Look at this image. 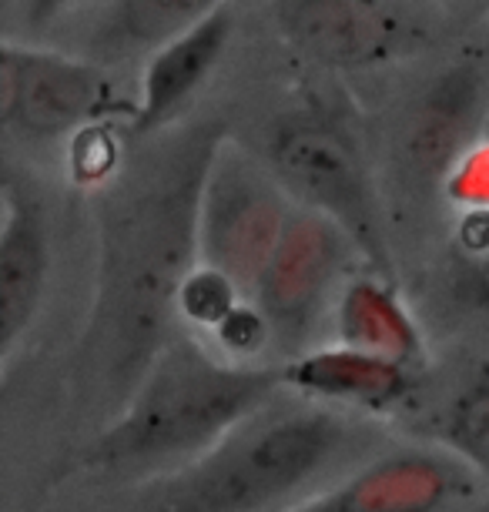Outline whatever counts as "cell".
<instances>
[{
	"mask_svg": "<svg viewBox=\"0 0 489 512\" xmlns=\"http://www.w3.org/2000/svg\"><path fill=\"white\" fill-rule=\"evenodd\" d=\"M215 335L222 338L232 352H255L258 345H265L268 338H272L268 335L262 312H258V308H248V305H238L235 312L215 328Z\"/></svg>",
	"mask_w": 489,
	"mask_h": 512,
	"instance_id": "obj_19",
	"label": "cell"
},
{
	"mask_svg": "<svg viewBox=\"0 0 489 512\" xmlns=\"http://www.w3.org/2000/svg\"><path fill=\"white\" fill-rule=\"evenodd\" d=\"M282 369V385L305 395V402L349 405L362 412H386L412 392L409 365L362 352L352 345L312 349L292 355Z\"/></svg>",
	"mask_w": 489,
	"mask_h": 512,
	"instance_id": "obj_12",
	"label": "cell"
},
{
	"mask_svg": "<svg viewBox=\"0 0 489 512\" xmlns=\"http://www.w3.org/2000/svg\"><path fill=\"white\" fill-rule=\"evenodd\" d=\"M292 198L265 158L218 141L198 191L195 251L201 268L222 275L242 298H255L278 241L292 221Z\"/></svg>",
	"mask_w": 489,
	"mask_h": 512,
	"instance_id": "obj_4",
	"label": "cell"
},
{
	"mask_svg": "<svg viewBox=\"0 0 489 512\" xmlns=\"http://www.w3.org/2000/svg\"><path fill=\"white\" fill-rule=\"evenodd\" d=\"M446 191L449 198L466 208H489V138L463 154V161L456 164L446 181Z\"/></svg>",
	"mask_w": 489,
	"mask_h": 512,
	"instance_id": "obj_18",
	"label": "cell"
},
{
	"mask_svg": "<svg viewBox=\"0 0 489 512\" xmlns=\"http://www.w3.org/2000/svg\"><path fill=\"white\" fill-rule=\"evenodd\" d=\"M168 164L145 171V185L124 188L114 201L118 215H111L104 228V282L94 328H101V342L108 332L118 338V352L134 369L148 359L155 362L151 342L165 322L161 315L191 275L188 258L191 248H198L195 221L205 171L188 181L181 164L175 181L161 185L168 178Z\"/></svg>",
	"mask_w": 489,
	"mask_h": 512,
	"instance_id": "obj_3",
	"label": "cell"
},
{
	"mask_svg": "<svg viewBox=\"0 0 489 512\" xmlns=\"http://www.w3.org/2000/svg\"><path fill=\"white\" fill-rule=\"evenodd\" d=\"M339 335L342 345L376 352L382 359L409 365L423 355V338L406 312L396 288L382 278H356L339 298Z\"/></svg>",
	"mask_w": 489,
	"mask_h": 512,
	"instance_id": "obj_14",
	"label": "cell"
},
{
	"mask_svg": "<svg viewBox=\"0 0 489 512\" xmlns=\"http://www.w3.org/2000/svg\"><path fill=\"white\" fill-rule=\"evenodd\" d=\"M265 164L302 211L339 225L362 258L389 272L376 185L345 131L319 114H289L268 131Z\"/></svg>",
	"mask_w": 489,
	"mask_h": 512,
	"instance_id": "obj_5",
	"label": "cell"
},
{
	"mask_svg": "<svg viewBox=\"0 0 489 512\" xmlns=\"http://www.w3.org/2000/svg\"><path fill=\"white\" fill-rule=\"evenodd\" d=\"M466 482L463 459L406 449L369 462L339 486L285 512H439L459 489H466Z\"/></svg>",
	"mask_w": 489,
	"mask_h": 512,
	"instance_id": "obj_9",
	"label": "cell"
},
{
	"mask_svg": "<svg viewBox=\"0 0 489 512\" xmlns=\"http://www.w3.org/2000/svg\"><path fill=\"white\" fill-rule=\"evenodd\" d=\"M268 14L295 51L339 71L419 54L439 31V7L409 0H282Z\"/></svg>",
	"mask_w": 489,
	"mask_h": 512,
	"instance_id": "obj_7",
	"label": "cell"
},
{
	"mask_svg": "<svg viewBox=\"0 0 489 512\" xmlns=\"http://www.w3.org/2000/svg\"><path fill=\"white\" fill-rule=\"evenodd\" d=\"M128 101L98 64L44 47L0 44V121L24 138H61L134 121Z\"/></svg>",
	"mask_w": 489,
	"mask_h": 512,
	"instance_id": "obj_6",
	"label": "cell"
},
{
	"mask_svg": "<svg viewBox=\"0 0 489 512\" xmlns=\"http://www.w3.org/2000/svg\"><path fill=\"white\" fill-rule=\"evenodd\" d=\"M352 251L356 245L339 225L315 211H295L252 298L275 342L299 349Z\"/></svg>",
	"mask_w": 489,
	"mask_h": 512,
	"instance_id": "obj_8",
	"label": "cell"
},
{
	"mask_svg": "<svg viewBox=\"0 0 489 512\" xmlns=\"http://www.w3.org/2000/svg\"><path fill=\"white\" fill-rule=\"evenodd\" d=\"M285 392L282 369L222 362L201 345L181 342L155 355L118 419L84 449L81 462L98 472H181L212 452L228 432Z\"/></svg>",
	"mask_w": 489,
	"mask_h": 512,
	"instance_id": "obj_1",
	"label": "cell"
},
{
	"mask_svg": "<svg viewBox=\"0 0 489 512\" xmlns=\"http://www.w3.org/2000/svg\"><path fill=\"white\" fill-rule=\"evenodd\" d=\"M51 241L44 211L27 188L4 185V221H0V352L11 355L17 338L31 328L41 308Z\"/></svg>",
	"mask_w": 489,
	"mask_h": 512,
	"instance_id": "obj_11",
	"label": "cell"
},
{
	"mask_svg": "<svg viewBox=\"0 0 489 512\" xmlns=\"http://www.w3.org/2000/svg\"><path fill=\"white\" fill-rule=\"evenodd\" d=\"M215 0H114L101 7L94 21V47L108 57H128L161 47L188 34L198 21L215 11Z\"/></svg>",
	"mask_w": 489,
	"mask_h": 512,
	"instance_id": "obj_15",
	"label": "cell"
},
{
	"mask_svg": "<svg viewBox=\"0 0 489 512\" xmlns=\"http://www.w3.org/2000/svg\"><path fill=\"white\" fill-rule=\"evenodd\" d=\"M178 305L191 322L218 328L238 305H242V295H238L235 285L225 282L222 275H215L198 265L195 272L185 278V285H181Z\"/></svg>",
	"mask_w": 489,
	"mask_h": 512,
	"instance_id": "obj_17",
	"label": "cell"
},
{
	"mask_svg": "<svg viewBox=\"0 0 489 512\" xmlns=\"http://www.w3.org/2000/svg\"><path fill=\"white\" fill-rule=\"evenodd\" d=\"M235 17L232 7L218 4L205 21H198L188 34L161 47L155 57H148L145 77H141L138 114L131 121L134 134H148L161 128L222 61L228 37H232Z\"/></svg>",
	"mask_w": 489,
	"mask_h": 512,
	"instance_id": "obj_13",
	"label": "cell"
},
{
	"mask_svg": "<svg viewBox=\"0 0 489 512\" xmlns=\"http://www.w3.org/2000/svg\"><path fill=\"white\" fill-rule=\"evenodd\" d=\"M483 81L473 67H449L412 108L399 134V168L416 185L449 181L453 168L469 151L483 111Z\"/></svg>",
	"mask_w": 489,
	"mask_h": 512,
	"instance_id": "obj_10",
	"label": "cell"
},
{
	"mask_svg": "<svg viewBox=\"0 0 489 512\" xmlns=\"http://www.w3.org/2000/svg\"><path fill=\"white\" fill-rule=\"evenodd\" d=\"M446 439L463 462L489 472V385L479 382L453 402Z\"/></svg>",
	"mask_w": 489,
	"mask_h": 512,
	"instance_id": "obj_16",
	"label": "cell"
},
{
	"mask_svg": "<svg viewBox=\"0 0 489 512\" xmlns=\"http://www.w3.org/2000/svg\"><path fill=\"white\" fill-rule=\"evenodd\" d=\"M486 385H489V379H486Z\"/></svg>",
	"mask_w": 489,
	"mask_h": 512,
	"instance_id": "obj_20",
	"label": "cell"
},
{
	"mask_svg": "<svg viewBox=\"0 0 489 512\" xmlns=\"http://www.w3.org/2000/svg\"><path fill=\"white\" fill-rule=\"evenodd\" d=\"M362 446V429L332 405H268L235 432L171 472L158 512H268L339 469Z\"/></svg>",
	"mask_w": 489,
	"mask_h": 512,
	"instance_id": "obj_2",
	"label": "cell"
}]
</instances>
